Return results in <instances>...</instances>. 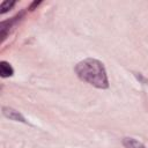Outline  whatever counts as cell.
Listing matches in <instances>:
<instances>
[{
    "instance_id": "5",
    "label": "cell",
    "mask_w": 148,
    "mask_h": 148,
    "mask_svg": "<svg viewBox=\"0 0 148 148\" xmlns=\"http://www.w3.org/2000/svg\"><path fill=\"white\" fill-rule=\"evenodd\" d=\"M15 5V1H8V0H6V1H3L1 5H0V13L1 14H5L6 12H8L13 6Z\"/></svg>"
},
{
    "instance_id": "2",
    "label": "cell",
    "mask_w": 148,
    "mask_h": 148,
    "mask_svg": "<svg viewBox=\"0 0 148 148\" xmlns=\"http://www.w3.org/2000/svg\"><path fill=\"white\" fill-rule=\"evenodd\" d=\"M2 114L10 119V120H15V121H21V123H27L25 118L22 116L21 112H18L17 110L13 109V108H8V106H3L2 108Z\"/></svg>"
},
{
    "instance_id": "3",
    "label": "cell",
    "mask_w": 148,
    "mask_h": 148,
    "mask_svg": "<svg viewBox=\"0 0 148 148\" xmlns=\"http://www.w3.org/2000/svg\"><path fill=\"white\" fill-rule=\"evenodd\" d=\"M13 74H14V69L10 66V64L2 60L0 62V75H1V77H8V76H12Z\"/></svg>"
},
{
    "instance_id": "4",
    "label": "cell",
    "mask_w": 148,
    "mask_h": 148,
    "mask_svg": "<svg viewBox=\"0 0 148 148\" xmlns=\"http://www.w3.org/2000/svg\"><path fill=\"white\" fill-rule=\"evenodd\" d=\"M123 145L125 146V148H146L141 142H139L133 138H124Z\"/></svg>"
},
{
    "instance_id": "1",
    "label": "cell",
    "mask_w": 148,
    "mask_h": 148,
    "mask_svg": "<svg viewBox=\"0 0 148 148\" xmlns=\"http://www.w3.org/2000/svg\"><path fill=\"white\" fill-rule=\"evenodd\" d=\"M75 73L77 77L98 89L109 88V80L103 62L97 59L87 58L75 66Z\"/></svg>"
}]
</instances>
